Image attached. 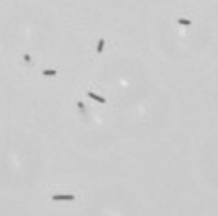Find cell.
<instances>
[{"instance_id":"6da1fadb","label":"cell","mask_w":218,"mask_h":216,"mask_svg":"<svg viewBox=\"0 0 218 216\" xmlns=\"http://www.w3.org/2000/svg\"><path fill=\"white\" fill-rule=\"evenodd\" d=\"M77 198L73 194H54L52 196V201H75Z\"/></svg>"},{"instance_id":"5b68a950","label":"cell","mask_w":218,"mask_h":216,"mask_svg":"<svg viewBox=\"0 0 218 216\" xmlns=\"http://www.w3.org/2000/svg\"><path fill=\"white\" fill-rule=\"evenodd\" d=\"M77 106H78V112H80L82 116H86V104H84L82 101H78V103H77Z\"/></svg>"},{"instance_id":"3957f363","label":"cell","mask_w":218,"mask_h":216,"mask_svg":"<svg viewBox=\"0 0 218 216\" xmlns=\"http://www.w3.org/2000/svg\"><path fill=\"white\" fill-rule=\"evenodd\" d=\"M56 75H58L56 69H45L43 71V77H56Z\"/></svg>"},{"instance_id":"7a4b0ae2","label":"cell","mask_w":218,"mask_h":216,"mask_svg":"<svg viewBox=\"0 0 218 216\" xmlns=\"http://www.w3.org/2000/svg\"><path fill=\"white\" fill-rule=\"evenodd\" d=\"M86 95L90 99H93V101H97V103H101V104H105L106 103V99L105 97H101V95H97V93H93V91H86Z\"/></svg>"},{"instance_id":"277c9868","label":"cell","mask_w":218,"mask_h":216,"mask_svg":"<svg viewBox=\"0 0 218 216\" xmlns=\"http://www.w3.org/2000/svg\"><path fill=\"white\" fill-rule=\"evenodd\" d=\"M95 51H97V52H99V54H101V52L105 51V39H103V37H101L99 41H97V49H95Z\"/></svg>"},{"instance_id":"52a82bcc","label":"cell","mask_w":218,"mask_h":216,"mask_svg":"<svg viewBox=\"0 0 218 216\" xmlns=\"http://www.w3.org/2000/svg\"><path fill=\"white\" fill-rule=\"evenodd\" d=\"M22 62L28 63V65H32V56H30V54H22Z\"/></svg>"},{"instance_id":"8992f818","label":"cell","mask_w":218,"mask_h":216,"mask_svg":"<svg viewBox=\"0 0 218 216\" xmlns=\"http://www.w3.org/2000/svg\"><path fill=\"white\" fill-rule=\"evenodd\" d=\"M177 22H179V25H183V26H190V25H192V22H190L188 19H183V17H181V19H177Z\"/></svg>"}]
</instances>
